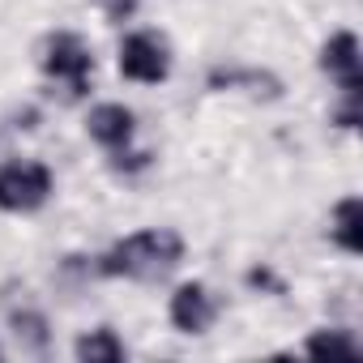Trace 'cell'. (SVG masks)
Segmentation results:
<instances>
[{"label":"cell","instance_id":"4","mask_svg":"<svg viewBox=\"0 0 363 363\" xmlns=\"http://www.w3.org/2000/svg\"><path fill=\"white\" fill-rule=\"evenodd\" d=\"M120 73L128 82H141V86L167 82V73H171V48H167V39L154 35V30H133L120 43Z\"/></svg>","mask_w":363,"mask_h":363},{"label":"cell","instance_id":"10","mask_svg":"<svg viewBox=\"0 0 363 363\" xmlns=\"http://www.w3.org/2000/svg\"><path fill=\"white\" fill-rule=\"evenodd\" d=\"M73 354H77L82 363H120L128 350H124V342L116 337V329H111V325H99V329H90V333H82V337H77Z\"/></svg>","mask_w":363,"mask_h":363},{"label":"cell","instance_id":"6","mask_svg":"<svg viewBox=\"0 0 363 363\" xmlns=\"http://www.w3.org/2000/svg\"><path fill=\"white\" fill-rule=\"evenodd\" d=\"M320 69H325L342 90H359V86H363L359 39H354V30H337V35L325 39V48H320Z\"/></svg>","mask_w":363,"mask_h":363},{"label":"cell","instance_id":"2","mask_svg":"<svg viewBox=\"0 0 363 363\" xmlns=\"http://www.w3.org/2000/svg\"><path fill=\"white\" fill-rule=\"evenodd\" d=\"M39 65L48 77L65 82L73 99H82L90 90V73H94V52L90 43L77 35V30H56L43 39V52H39Z\"/></svg>","mask_w":363,"mask_h":363},{"label":"cell","instance_id":"1","mask_svg":"<svg viewBox=\"0 0 363 363\" xmlns=\"http://www.w3.org/2000/svg\"><path fill=\"white\" fill-rule=\"evenodd\" d=\"M179 261H184V240L171 227H150V231H133L120 244H111L99 257V274L103 278H137V282H158L167 278Z\"/></svg>","mask_w":363,"mask_h":363},{"label":"cell","instance_id":"16","mask_svg":"<svg viewBox=\"0 0 363 363\" xmlns=\"http://www.w3.org/2000/svg\"><path fill=\"white\" fill-rule=\"evenodd\" d=\"M0 359H5V350H0Z\"/></svg>","mask_w":363,"mask_h":363},{"label":"cell","instance_id":"7","mask_svg":"<svg viewBox=\"0 0 363 363\" xmlns=\"http://www.w3.org/2000/svg\"><path fill=\"white\" fill-rule=\"evenodd\" d=\"M133 128H137V116H133L124 103H99V107H90V116H86L90 141H99V145L111 150V154L133 141Z\"/></svg>","mask_w":363,"mask_h":363},{"label":"cell","instance_id":"9","mask_svg":"<svg viewBox=\"0 0 363 363\" xmlns=\"http://www.w3.org/2000/svg\"><path fill=\"white\" fill-rule=\"evenodd\" d=\"M329 240L342 252H350V257L363 252V201L359 197H342L333 206V214H329Z\"/></svg>","mask_w":363,"mask_h":363},{"label":"cell","instance_id":"5","mask_svg":"<svg viewBox=\"0 0 363 363\" xmlns=\"http://www.w3.org/2000/svg\"><path fill=\"white\" fill-rule=\"evenodd\" d=\"M167 316H171V325H175L179 333L197 337V333H206V329L218 320V299L210 295L206 282H184V286H175Z\"/></svg>","mask_w":363,"mask_h":363},{"label":"cell","instance_id":"13","mask_svg":"<svg viewBox=\"0 0 363 363\" xmlns=\"http://www.w3.org/2000/svg\"><path fill=\"white\" fill-rule=\"evenodd\" d=\"M359 94H363V86H359V90H342V103L333 107V124H337V128H354V124L363 120Z\"/></svg>","mask_w":363,"mask_h":363},{"label":"cell","instance_id":"12","mask_svg":"<svg viewBox=\"0 0 363 363\" xmlns=\"http://www.w3.org/2000/svg\"><path fill=\"white\" fill-rule=\"evenodd\" d=\"M308 354H359V342L346 333V329H316L308 342H303Z\"/></svg>","mask_w":363,"mask_h":363},{"label":"cell","instance_id":"15","mask_svg":"<svg viewBox=\"0 0 363 363\" xmlns=\"http://www.w3.org/2000/svg\"><path fill=\"white\" fill-rule=\"evenodd\" d=\"M248 282H252V286H269V291H282V282H278L269 269H252V274H248Z\"/></svg>","mask_w":363,"mask_h":363},{"label":"cell","instance_id":"3","mask_svg":"<svg viewBox=\"0 0 363 363\" xmlns=\"http://www.w3.org/2000/svg\"><path fill=\"white\" fill-rule=\"evenodd\" d=\"M56 189V175L48 162L18 158L0 167V210L5 214H35Z\"/></svg>","mask_w":363,"mask_h":363},{"label":"cell","instance_id":"14","mask_svg":"<svg viewBox=\"0 0 363 363\" xmlns=\"http://www.w3.org/2000/svg\"><path fill=\"white\" fill-rule=\"evenodd\" d=\"M137 9V0H107V18L111 22H120V18H128Z\"/></svg>","mask_w":363,"mask_h":363},{"label":"cell","instance_id":"11","mask_svg":"<svg viewBox=\"0 0 363 363\" xmlns=\"http://www.w3.org/2000/svg\"><path fill=\"white\" fill-rule=\"evenodd\" d=\"M9 325H13V337L22 342V350H30V354H48V346H52V329H48V316H43L39 308H18V312H9Z\"/></svg>","mask_w":363,"mask_h":363},{"label":"cell","instance_id":"8","mask_svg":"<svg viewBox=\"0 0 363 363\" xmlns=\"http://www.w3.org/2000/svg\"><path fill=\"white\" fill-rule=\"evenodd\" d=\"M210 90H244L252 99H278L282 82L265 69H214L210 73Z\"/></svg>","mask_w":363,"mask_h":363}]
</instances>
